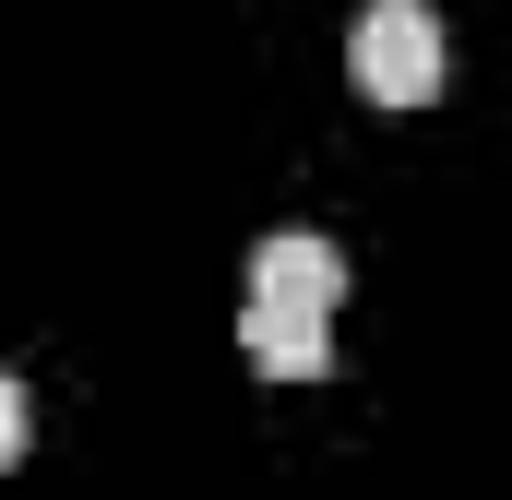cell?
<instances>
[{
	"instance_id": "3957f363",
	"label": "cell",
	"mask_w": 512,
	"mask_h": 500,
	"mask_svg": "<svg viewBox=\"0 0 512 500\" xmlns=\"http://www.w3.org/2000/svg\"><path fill=\"white\" fill-rule=\"evenodd\" d=\"M239 346H251V370H262V381H322V370H334V334H322V310H274V298H251Z\"/></svg>"
},
{
	"instance_id": "7a4b0ae2",
	"label": "cell",
	"mask_w": 512,
	"mask_h": 500,
	"mask_svg": "<svg viewBox=\"0 0 512 500\" xmlns=\"http://www.w3.org/2000/svg\"><path fill=\"white\" fill-rule=\"evenodd\" d=\"M251 298H274V310H322V322H334V298H346V250L310 239V227H274V239L251 250Z\"/></svg>"
},
{
	"instance_id": "6da1fadb",
	"label": "cell",
	"mask_w": 512,
	"mask_h": 500,
	"mask_svg": "<svg viewBox=\"0 0 512 500\" xmlns=\"http://www.w3.org/2000/svg\"><path fill=\"white\" fill-rule=\"evenodd\" d=\"M346 72H358V96H382V108H429V96H441V12H429V0H370V12L346 24Z\"/></svg>"
}]
</instances>
